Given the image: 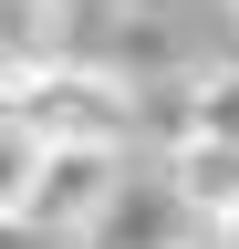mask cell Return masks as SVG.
Here are the masks:
<instances>
[{
  "label": "cell",
  "mask_w": 239,
  "mask_h": 249,
  "mask_svg": "<svg viewBox=\"0 0 239 249\" xmlns=\"http://www.w3.org/2000/svg\"><path fill=\"white\" fill-rule=\"evenodd\" d=\"M0 104L42 145H125V124H135V93L104 62H83V52H21L11 83H0Z\"/></svg>",
  "instance_id": "1"
},
{
  "label": "cell",
  "mask_w": 239,
  "mask_h": 249,
  "mask_svg": "<svg viewBox=\"0 0 239 249\" xmlns=\"http://www.w3.org/2000/svg\"><path fill=\"white\" fill-rule=\"evenodd\" d=\"M125 187V156L114 145H42V177H32V208L63 218V229H94Z\"/></svg>",
  "instance_id": "2"
},
{
  "label": "cell",
  "mask_w": 239,
  "mask_h": 249,
  "mask_svg": "<svg viewBox=\"0 0 239 249\" xmlns=\"http://www.w3.org/2000/svg\"><path fill=\"white\" fill-rule=\"evenodd\" d=\"M177 197L219 229L239 208V135H177Z\"/></svg>",
  "instance_id": "3"
},
{
  "label": "cell",
  "mask_w": 239,
  "mask_h": 249,
  "mask_svg": "<svg viewBox=\"0 0 239 249\" xmlns=\"http://www.w3.org/2000/svg\"><path fill=\"white\" fill-rule=\"evenodd\" d=\"M32 177H42V135L0 104V208H32Z\"/></svg>",
  "instance_id": "4"
},
{
  "label": "cell",
  "mask_w": 239,
  "mask_h": 249,
  "mask_svg": "<svg viewBox=\"0 0 239 249\" xmlns=\"http://www.w3.org/2000/svg\"><path fill=\"white\" fill-rule=\"evenodd\" d=\"M0 249H94V229H63L42 208H0Z\"/></svg>",
  "instance_id": "5"
},
{
  "label": "cell",
  "mask_w": 239,
  "mask_h": 249,
  "mask_svg": "<svg viewBox=\"0 0 239 249\" xmlns=\"http://www.w3.org/2000/svg\"><path fill=\"white\" fill-rule=\"evenodd\" d=\"M177 135H239V73H208L198 83V104H187V124Z\"/></svg>",
  "instance_id": "6"
},
{
  "label": "cell",
  "mask_w": 239,
  "mask_h": 249,
  "mask_svg": "<svg viewBox=\"0 0 239 249\" xmlns=\"http://www.w3.org/2000/svg\"><path fill=\"white\" fill-rule=\"evenodd\" d=\"M177 249H229V239H219V229H208V239H177Z\"/></svg>",
  "instance_id": "7"
},
{
  "label": "cell",
  "mask_w": 239,
  "mask_h": 249,
  "mask_svg": "<svg viewBox=\"0 0 239 249\" xmlns=\"http://www.w3.org/2000/svg\"><path fill=\"white\" fill-rule=\"evenodd\" d=\"M219 239H229V249H239V208H229V218H219Z\"/></svg>",
  "instance_id": "8"
}]
</instances>
